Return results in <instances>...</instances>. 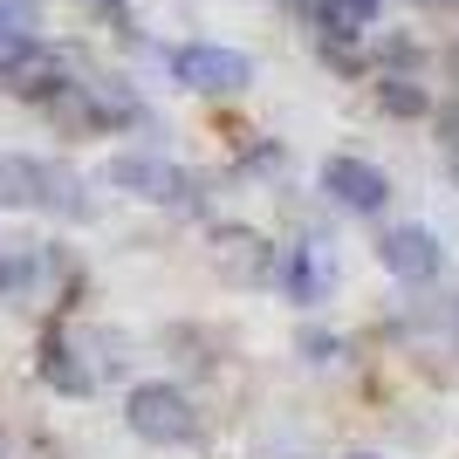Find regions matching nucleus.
Wrapping results in <instances>:
<instances>
[{
  "label": "nucleus",
  "instance_id": "1",
  "mask_svg": "<svg viewBox=\"0 0 459 459\" xmlns=\"http://www.w3.org/2000/svg\"><path fill=\"white\" fill-rule=\"evenodd\" d=\"M124 425H131V439L158 446V453L199 439V411H192V398L178 391V384H165V377L137 384L131 398H124Z\"/></svg>",
  "mask_w": 459,
  "mask_h": 459
},
{
  "label": "nucleus",
  "instance_id": "2",
  "mask_svg": "<svg viewBox=\"0 0 459 459\" xmlns=\"http://www.w3.org/2000/svg\"><path fill=\"white\" fill-rule=\"evenodd\" d=\"M103 186L131 192L144 206H192V178L178 165H165V158H144V152H117L103 165Z\"/></svg>",
  "mask_w": 459,
  "mask_h": 459
},
{
  "label": "nucleus",
  "instance_id": "3",
  "mask_svg": "<svg viewBox=\"0 0 459 459\" xmlns=\"http://www.w3.org/2000/svg\"><path fill=\"white\" fill-rule=\"evenodd\" d=\"M172 76L199 96H233L254 82V62L240 48H220V41H186V48H172Z\"/></svg>",
  "mask_w": 459,
  "mask_h": 459
},
{
  "label": "nucleus",
  "instance_id": "4",
  "mask_svg": "<svg viewBox=\"0 0 459 459\" xmlns=\"http://www.w3.org/2000/svg\"><path fill=\"white\" fill-rule=\"evenodd\" d=\"M323 192L336 199V206H350V212H384L391 206V178L370 165V158H350V152H336V158H323Z\"/></svg>",
  "mask_w": 459,
  "mask_h": 459
},
{
  "label": "nucleus",
  "instance_id": "5",
  "mask_svg": "<svg viewBox=\"0 0 459 459\" xmlns=\"http://www.w3.org/2000/svg\"><path fill=\"white\" fill-rule=\"evenodd\" d=\"M377 261H384V274H398V281H432L446 254H439V233H432V227H419V220H398V227H384Z\"/></svg>",
  "mask_w": 459,
  "mask_h": 459
},
{
  "label": "nucleus",
  "instance_id": "6",
  "mask_svg": "<svg viewBox=\"0 0 459 459\" xmlns=\"http://www.w3.org/2000/svg\"><path fill=\"white\" fill-rule=\"evenodd\" d=\"M281 281H288V295H295V302H323L329 295V281H336V268H329V247L323 240H295V247L281 254Z\"/></svg>",
  "mask_w": 459,
  "mask_h": 459
},
{
  "label": "nucleus",
  "instance_id": "7",
  "mask_svg": "<svg viewBox=\"0 0 459 459\" xmlns=\"http://www.w3.org/2000/svg\"><path fill=\"white\" fill-rule=\"evenodd\" d=\"M41 158H21V152H0V212H28L41 206Z\"/></svg>",
  "mask_w": 459,
  "mask_h": 459
},
{
  "label": "nucleus",
  "instance_id": "8",
  "mask_svg": "<svg viewBox=\"0 0 459 459\" xmlns=\"http://www.w3.org/2000/svg\"><path fill=\"white\" fill-rule=\"evenodd\" d=\"M316 21H323V41H357L377 28V0H323Z\"/></svg>",
  "mask_w": 459,
  "mask_h": 459
},
{
  "label": "nucleus",
  "instance_id": "9",
  "mask_svg": "<svg viewBox=\"0 0 459 459\" xmlns=\"http://www.w3.org/2000/svg\"><path fill=\"white\" fill-rule=\"evenodd\" d=\"M377 103L391 117H425L432 103H425V90H411V76H377Z\"/></svg>",
  "mask_w": 459,
  "mask_h": 459
},
{
  "label": "nucleus",
  "instance_id": "10",
  "mask_svg": "<svg viewBox=\"0 0 459 459\" xmlns=\"http://www.w3.org/2000/svg\"><path fill=\"white\" fill-rule=\"evenodd\" d=\"M41 377L62 384V391H90V377L69 364V343H62V336H48V350H41Z\"/></svg>",
  "mask_w": 459,
  "mask_h": 459
},
{
  "label": "nucleus",
  "instance_id": "11",
  "mask_svg": "<svg viewBox=\"0 0 459 459\" xmlns=\"http://www.w3.org/2000/svg\"><path fill=\"white\" fill-rule=\"evenodd\" d=\"M432 124H439V144H446V152H459V96L432 110Z\"/></svg>",
  "mask_w": 459,
  "mask_h": 459
},
{
  "label": "nucleus",
  "instance_id": "12",
  "mask_svg": "<svg viewBox=\"0 0 459 459\" xmlns=\"http://www.w3.org/2000/svg\"><path fill=\"white\" fill-rule=\"evenodd\" d=\"M350 459H377V453H350Z\"/></svg>",
  "mask_w": 459,
  "mask_h": 459
},
{
  "label": "nucleus",
  "instance_id": "13",
  "mask_svg": "<svg viewBox=\"0 0 459 459\" xmlns=\"http://www.w3.org/2000/svg\"><path fill=\"white\" fill-rule=\"evenodd\" d=\"M0 459H7V446H0Z\"/></svg>",
  "mask_w": 459,
  "mask_h": 459
}]
</instances>
